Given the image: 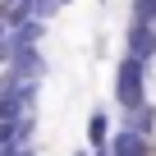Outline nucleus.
<instances>
[{
  "instance_id": "10",
  "label": "nucleus",
  "mask_w": 156,
  "mask_h": 156,
  "mask_svg": "<svg viewBox=\"0 0 156 156\" xmlns=\"http://www.w3.org/2000/svg\"><path fill=\"white\" fill-rule=\"evenodd\" d=\"M101 5H106V0H101Z\"/></svg>"
},
{
  "instance_id": "5",
  "label": "nucleus",
  "mask_w": 156,
  "mask_h": 156,
  "mask_svg": "<svg viewBox=\"0 0 156 156\" xmlns=\"http://www.w3.org/2000/svg\"><path fill=\"white\" fill-rule=\"evenodd\" d=\"M142 78H147V101L156 106V55H147V60H142Z\"/></svg>"
},
{
  "instance_id": "4",
  "label": "nucleus",
  "mask_w": 156,
  "mask_h": 156,
  "mask_svg": "<svg viewBox=\"0 0 156 156\" xmlns=\"http://www.w3.org/2000/svg\"><path fill=\"white\" fill-rule=\"evenodd\" d=\"M64 5H60V0H32V19H41V23H51L55 14H60Z\"/></svg>"
},
{
  "instance_id": "8",
  "label": "nucleus",
  "mask_w": 156,
  "mask_h": 156,
  "mask_svg": "<svg viewBox=\"0 0 156 156\" xmlns=\"http://www.w3.org/2000/svg\"><path fill=\"white\" fill-rule=\"evenodd\" d=\"M60 5H78V0H60Z\"/></svg>"
},
{
  "instance_id": "7",
  "label": "nucleus",
  "mask_w": 156,
  "mask_h": 156,
  "mask_svg": "<svg viewBox=\"0 0 156 156\" xmlns=\"http://www.w3.org/2000/svg\"><path fill=\"white\" fill-rule=\"evenodd\" d=\"M92 156H110V147H92Z\"/></svg>"
},
{
  "instance_id": "9",
  "label": "nucleus",
  "mask_w": 156,
  "mask_h": 156,
  "mask_svg": "<svg viewBox=\"0 0 156 156\" xmlns=\"http://www.w3.org/2000/svg\"><path fill=\"white\" fill-rule=\"evenodd\" d=\"M0 5H5V0H0Z\"/></svg>"
},
{
  "instance_id": "3",
  "label": "nucleus",
  "mask_w": 156,
  "mask_h": 156,
  "mask_svg": "<svg viewBox=\"0 0 156 156\" xmlns=\"http://www.w3.org/2000/svg\"><path fill=\"white\" fill-rule=\"evenodd\" d=\"M110 110L106 106H92L87 110V147H110Z\"/></svg>"
},
{
  "instance_id": "2",
  "label": "nucleus",
  "mask_w": 156,
  "mask_h": 156,
  "mask_svg": "<svg viewBox=\"0 0 156 156\" xmlns=\"http://www.w3.org/2000/svg\"><path fill=\"white\" fill-rule=\"evenodd\" d=\"M151 151H156V138H147L129 124H119L110 133V156H151Z\"/></svg>"
},
{
  "instance_id": "1",
  "label": "nucleus",
  "mask_w": 156,
  "mask_h": 156,
  "mask_svg": "<svg viewBox=\"0 0 156 156\" xmlns=\"http://www.w3.org/2000/svg\"><path fill=\"white\" fill-rule=\"evenodd\" d=\"M110 101L129 115V110H142L151 106L147 101V78H142V60L138 55H119L115 60V78H110Z\"/></svg>"
},
{
  "instance_id": "6",
  "label": "nucleus",
  "mask_w": 156,
  "mask_h": 156,
  "mask_svg": "<svg viewBox=\"0 0 156 156\" xmlns=\"http://www.w3.org/2000/svg\"><path fill=\"white\" fill-rule=\"evenodd\" d=\"M69 156H92V147H73V151H69Z\"/></svg>"
}]
</instances>
